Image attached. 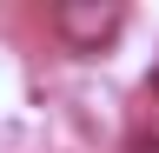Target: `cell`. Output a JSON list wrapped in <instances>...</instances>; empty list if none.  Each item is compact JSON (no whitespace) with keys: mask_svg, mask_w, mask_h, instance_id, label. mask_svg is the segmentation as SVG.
I'll return each instance as SVG.
<instances>
[{"mask_svg":"<svg viewBox=\"0 0 159 153\" xmlns=\"http://www.w3.org/2000/svg\"><path fill=\"white\" fill-rule=\"evenodd\" d=\"M119 27H126V13L113 0H60L53 7V33L66 53H106L119 40Z\"/></svg>","mask_w":159,"mask_h":153,"instance_id":"obj_1","label":"cell"},{"mask_svg":"<svg viewBox=\"0 0 159 153\" xmlns=\"http://www.w3.org/2000/svg\"><path fill=\"white\" fill-rule=\"evenodd\" d=\"M133 153H159V133H139V140H133Z\"/></svg>","mask_w":159,"mask_h":153,"instance_id":"obj_2","label":"cell"}]
</instances>
